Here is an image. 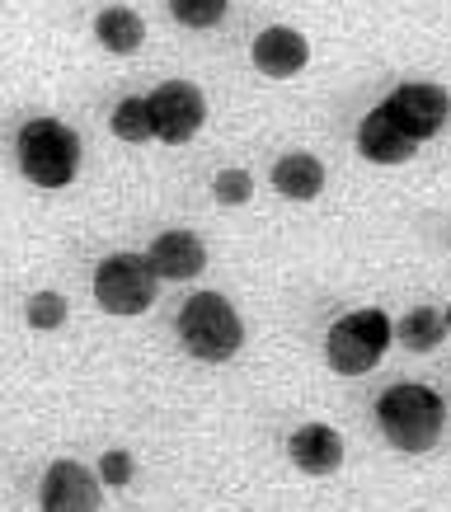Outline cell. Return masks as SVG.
<instances>
[{"label": "cell", "instance_id": "ffe728a7", "mask_svg": "<svg viewBox=\"0 0 451 512\" xmlns=\"http://www.w3.org/2000/svg\"><path fill=\"white\" fill-rule=\"evenodd\" d=\"M99 480L113 484V489H127V484L137 480V461H132V451H104V456H99Z\"/></svg>", "mask_w": 451, "mask_h": 512}, {"label": "cell", "instance_id": "7c38bea8", "mask_svg": "<svg viewBox=\"0 0 451 512\" xmlns=\"http://www.w3.org/2000/svg\"><path fill=\"white\" fill-rule=\"evenodd\" d=\"M287 456L301 475H334L343 466V437L329 423H301L287 437Z\"/></svg>", "mask_w": 451, "mask_h": 512}, {"label": "cell", "instance_id": "277c9868", "mask_svg": "<svg viewBox=\"0 0 451 512\" xmlns=\"http://www.w3.org/2000/svg\"><path fill=\"white\" fill-rule=\"evenodd\" d=\"M390 339H395V325L386 320V311H353L329 325L325 357L339 376H367L386 357Z\"/></svg>", "mask_w": 451, "mask_h": 512}, {"label": "cell", "instance_id": "6da1fadb", "mask_svg": "<svg viewBox=\"0 0 451 512\" xmlns=\"http://www.w3.org/2000/svg\"><path fill=\"white\" fill-rule=\"evenodd\" d=\"M376 423L395 451H433L442 442V428H447V409L437 400V390L414 386V381H400L390 386L381 400H376Z\"/></svg>", "mask_w": 451, "mask_h": 512}, {"label": "cell", "instance_id": "2e32d148", "mask_svg": "<svg viewBox=\"0 0 451 512\" xmlns=\"http://www.w3.org/2000/svg\"><path fill=\"white\" fill-rule=\"evenodd\" d=\"M113 132L123 141H132V146H141V141L156 137V118H151V99H141V94H132V99H123L118 109H113Z\"/></svg>", "mask_w": 451, "mask_h": 512}, {"label": "cell", "instance_id": "8992f818", "mask_svg": "<svg viewBox=\"0 0 451 512\" xmlns=\"http://www.w3.org/2000/svg\"><path fill=\"white\" fill-rule=\"evenodd\" d=\"M151 118H156V137L170 146H184L203 132L207 123V99L193 80H165L151 94Z\"/></svg>", "mask_w": 451, "mask_h": 512}, {"label": "cell", "instance_id": "e0dca14e", "mask_svg": "<svg viewBox=\"0 0 451 512\" xmlns=\"http://www.w3.org/2000/svg\"><path fill=\"white\" fill-rule=\"evenodd\" d=\"M226 5L231 0H170V15L188 29H212V24L226 19Z\"/></svg>", "mask_w": 451, "mask_h": 512}, {"label": "cell", "instance_id": "9a60e30c", "mask_svg": "<svg viewBox=\"0 0 451 512\" xmlns=\"http://www.w3.org/2000/svg\"><path fill=\"white\" fill-rule=\"evenodd\" d=\"M447 315L437 311V306H414V311L395 325V339L405 343L409 353H437L442 343H447Z\"/></svg>", "mask_w": 451, "mask_h": 512}, {"label": "cell", "instance_id": "ba28073f", "mask_svg": "<svg viewBox=\"0 0 451 512\" xmlns=\"http://www.w3.org/2000/svg\"><path fill=\"white\" fill-rule=\"evenodd\" d=\"M43 512H99L104 508V480L80 461H52L38 484Z\"/></svg>", "mask_w": 451, "mask_h": 512}, {"label": "cell", "instance_id": "30bf717a", "mask_svg": "<svg viewBox=\"0 0 451 512\" xmlns=\"http://www.w3.org/2000/svg\"><path fill=\"white\" fill-rule=\"evenodd\" d=\"M146 264L156 268V278L188 282V278H198V273L207 268V245L193 231H165V235H156V240H151V249H146Z\"/></svg>", "mask_w": 451, "mask_h": 512}, {"label": "cell", "instance_id": "d6986e66", "mask_svg": "<svg viewBox=\"0 0 451 512\" xmlns=\"http://www.w3.org/2000/svg\"><path fill=\"white\" fill-rule=\"evenodd\" d=\"M212 198H217L221 207H245V202L254 198V179H249V170H221L217 179H212Z\"/></svg>", "mask_w": 451, "mask_h": 512}, {"label": "cell", "instance_id": "5bb4252c", "mask_svg": "<svg viewBox=\"0 0 451 512\" xmlns=\"http://www.w3.org/2000/svg\"><path fill=\"white\" fill-rule=\"evenodd\" d=\"M94 33H99V43L109 47L113 57H132V52L146 43V24H141V15L127 10V5H109L104 15L94 19Z\"/></svg>", "mask_w": 451, "mask_h": 512}, {"label": "cell", "instance_id": "5b68a950", "mask_svg": "<svg viewBox=\"0 0 451 512\" xmlns=\"http://www.w3.org/2000/svg\"><path fill=\"white\" fill-rule=\"evenodd\" d=\"M156 282L146 254H109L94 268V301L109 315H141L156 306Z\"/></svg>", "mask_w": 451, "mask_h": 512}, {"label": "cell", "instance_id": "7a4b0ae2", "mask_svg": "<svg viewBox=\"0 0 451 512\" xmlns=\"http://www.w3.org/2000/svg\"><path fill=\"white\" fill-rule=\"evenodd\" d=\"M179 343L203 362H231L245 343V320L221 292H193L179 306Z\"/></svg>", "mask_w": 451, "mask_h": 512}, {"label": "cell", "instance_id": "ac0fdd59", "mask_svg": "<svg viewBox=\"0 0 451 512\" xmlns=\"http://www.w3.org/2000/svg\"><path fill=\"white\" fill-rule=\"evenodd\" d=\"M24 315H29L33 329H62L66 325V296L62 292H33L29 306H24Z\"/></svg>", "mask_w": 451, "mask_h": 512}, {"label": "cell", "instance_id": "4fadbf2b", "mask_svg": "<svg viewBox=\"0 0 451 512\" xmlns=\"http://www.w3.org/2000/svg\"><path fill=\"white\" fill-rule=\"evenodd\" d=\"M273 188L292 202H311L325 193V165H320V156H311V151H287V156L273 165Z\"/></svg>", "mask_w": 451, "mask_h": 512}, {"label": "cell", "instance_id": "44dd1931", "mask_svg": "<svg viewBox=\"0 0 451 512\" xmlns=\"http://www.w3.org/2000/svg\"><path fill=\"white\" fill-rule=\"evenodd\" d=\"M442 315H447V329H451V306H447V311H442Z\"/></svg>", "mask_w": 451, "mask_h": 512}, {"label": "cell", "instance_id": "9c48e42d", "mask_svg": "<svg viewBox=\"0 0 451 512\" xmlns=\"http://www.w3.org/2000/svg\"><path fill=\"white\" fill-rule=\"evenodd\" d=\"M249 57H254V66L268 80H292L296 71H306V62H311V43L296 29H287V24H273V29H264L254 38Z\"/></svg>", "mask_w": 451, "mask_h": 512}, {"label": "cell", "instance_id": "52a82bcc", "mask_svg": "<svg viewBox=\"0 0 451 512\" xmlns=\"http://www.w3.org/2000/svg\"><path fill=\"white\" fill-rule=\"evenodd\" d=\"M381 109L405 127L414 141H428V137H437V132L447 127L451 94L442 90V85H428V80H409V85H400V90L390 94Z\"/></svg>", "mask_w": 451, "mask_h": 512}, {"label": "cell", "instance_id": "3957f363", "mask_svg": "<svg viewBox=\"0 0 451 512\" xmlns=\"http://www.w3.org/2000/svg\"><path fill=\"white\" fill-rule=\"evenodd\" d=\"M19 170L38 188H66L80 170V141L57 118H33L19 132Z\"/></svg>", "mask_w": 451, "mask_h": 512}, {"label": "cell", "instance_id": "8fae6325", "mask_svg": "<svg viewBox=\"0 0 451 512\" xmlns=\"http://www.w3.org/2000/svg\"><path fill=\"white\" fill-rule=\"evenodd\" d=\"M358 151L372 160V165H405V160H414L419 141L409 137L386 109H372L358 123Z\"/></svg>", "mask_w": 451, "mask_h": 512}]
</instances>
